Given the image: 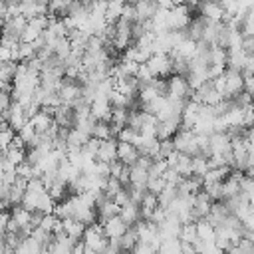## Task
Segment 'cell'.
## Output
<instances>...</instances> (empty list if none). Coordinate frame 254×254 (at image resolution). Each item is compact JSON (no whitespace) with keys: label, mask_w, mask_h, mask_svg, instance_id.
Instances as JSON below:
<instances>
[{"label":"cell","mask_w":254,"mask_h":254,"mask_svg":"<svg viewBox=\"0 0 254 254\" xmlns=\"http://www.w3.org/2000/svg\"><path fill=\"white\" fill-rule=\"evenodd\" d=\"M192 16H190V6L187 4H175L169 10L167 16V28L169 30H187V26L190 24Z\"/></svg>","instance_id":"obj_1"},{"label":"cell","mask_w":254,"mask_h":254,"mask_svg":"<svg viewBox=\"0 0 254 254\" xmlns=\"http://www.w3.org/2000/svg\"><path fill=\"white\" fill-rule=\"evenodd\" d=\"M127 228H129V224L117 214V216H111L109 220H105L103 222V234L107 236V238H121L125 232H127Z\"/></svg>","instance_id":"obj_10"},{"label":"cell","mask_w":254,"mask_h":254,"mask_svg":"<svg viewBox=\"0 0 254 254\" xmlns=\"http://www.w3.org/2000/svg\"><path fill=\"white\" fill-rule=\"evenodd\" d=\"M83 252H85V242H83V240H77L71 254H83Z\"/></svg>","instance_id":"obj_53"},{"label":"cell","mask_w":254,"mask_h":254,"mask_svg":"<svg viewBox=\"0 0 254 254\" xmlns=\"http://www.w3.org/2000/svg\"><path fill=\"white\" fill-rule=\"evenodd\" d=\"M147 67L151 69L153 77H169L173 75V58L171 54H153L147 60Z\"/></svg>","instance_id":"obj_2"},{"label":"cell","mask_w":254,"mask_h":254,"mask_svg":"<svg viewBox=\"0 0 254 254\" xmlns=\"http://www.w3.org/2000/svg\"><path fill=\"white\" fill-rule=\"evenodd\" d=\"M196 238L200 240H214L216 238V226H212L206 218L196 220Z\"/></svg>","instance_id":"obj_25"},{"label":"cell","mask_w":254,"mask_h":254,"mask_svg":"<svg viewBox=\"0 0 254 254\" xmlns=\"http://www.w3.org/2000/svg\"><path fill=\"white\" fill-rule=\"evenodd\" d=\"M99 145H101V139L97 137H89V141L81 147V153L89 159H97V151H99Z\"/></svg>","instance_id":"obj_39"},{"label":"cell","mask_w":254,"mask_h":254,"mask_svg":"<svg viewBox=\"0 0 254 254\" xmlns=\"http://www.w3.org/2000/svg\"><path fill=\"white\" fill-rule=\"evenodd\" d=\"M137 79H139V83L141 85H145V83H151L153 81V73H151V69L147 67V64H141L139 65V69H137V75H135Z\"/></svg>","instance_id":"obj_45"},{"label":"cell","mask_w":254,"mask_h":254,"mask_svg":"<svg viewBox=\"0 0 254 254\" xmlns=\"http://www.w3.org/2000/svg\"><path fill=\"white\" fill-rule=\"evenodd\" d=\"M173 52H175V54H179V56H183V58H187V60H192V58H194V54H196V40H192V38L185 36V38L177 44V48H175Z\"/></svg>","instance_id":"obj_23"},{"label":"cell","mask_w":254,"mask_h":254,"mask_svg":"<svg viewBox=\"0 0 254 254\" xmlns=\"http://www.w3.org/2000/svg\"><path fill=\"white\" fill-rule=\"evenodd\" d=\"M2 32H4V18H0V36H2Z\"/></svg>","instance_id":"obj_57"},{"label":"cell","mask_w":254,"mask_h":254,"mask_svg":"<svg viewBox=\"0 0 254 254\" xmlns=\"http://www.w3.org/2000/svg\"><path fill=\"white\" fill-rule=\"evenodd\" d=\"M153 56V52H151V48H147V46H141V44H131L125 52H123V58L125 60H133V62H137V64H147V60Z\"/></svg>","instance_id":"obj_13"},{"label":"cell","mask_w":254,"mask_h":254,"mask_svg":"<svg viewBox=\"0 0 254 254\" xmlns=\"http://www.w3.org/2000/svg\"><path fill=\"white\" fill-rule=\"evenodd\" d=\"M242 77H244V91H248V93L254 95V73L242 71Z\"/></svg>","instance_id":"obj_49"},{"label":"cell","mask_w":254,"mask_h":254,"mask_svg":"<svg viewBox=\"0 0 254 254\" xmlns=\"http://www.w3.org/2000/svg\"><path fill=\"white\" fill-rule=\"evenodd\" d=\"M173 169H175L183 179L190 177V175H192V157H190V155L181 153V155H179V161H177V165H175Z\"/></svg>","instance_id":"obj_28"},{"label":"cell","mask_w":254,"mask_h":254,"mask_svg":"<svg viewBox=\"0 0 254 254\" xmlns=\"http://www.w3.org/2000/svg\"><path fill=\"white\" fill-rule=\"evenodd\" d=\"M244 71L254 73V52H252V54H248V60H246V67H244Z\"/></svg>","instance_id":"obj_52"},{"label":"cell","mask_w":254,"mask_h":254,"mask_svg":"<svg viewBox=\"0 0 254 254\" xmlns=\"http://www.w3.org/2000/svg\"><path fill=\"white\" fill-rule=\"evenodd\" d=\"M202 189H204L202 177H196V175H190V177H187L179 183V192L181 194H196Z\"/></svg>","instance_id":"obj_18"},{"label":"cell","mask_w":254,"mask_h":254,"mask_svg":"<svg viewBox=\"0 0 254 254\" xmlns=\"http://www.w3.org/2000/svg\"><path fill=\"white\" fill-rule=\"evenodd\" d=\"M169 169L165 159H153V165L149 169V177H163V173Z\"/></svg>","instance_id":"obj_43"},{"label":"cell","mask_w":254,"mask_h":254,"mask_svg":"<svg viewBox=\"0 0 254 254\" xmlns=\"http://www.w3.org/2000/svg\"><path fill=\"white\" fill-rule=\"evenodd\" d=\"M139 149L133 145V143H127V141H117V159L125 165H135L137 159H139Z\"/></svg>","instance_id":"obj_12"},{"label":"cell","mask_w":254,"mask_h":254,"mask_svg":"<svg viewBox=\"0 0 254 254\" xmlns=\"http://www.w3.org/2000/svg\"><path fill=\"white\" fill-rule=\"evenodd\" d=\"M228 50L222 46H210V64H226Z\"/></svg>","instance_id":"obj_40"},{"label":"cell","mask_w":254,"mask_h":254,"mask_svg":"<svg viewBox=\"0 0 254 254\" xmlns=\"http://www.w3.org/2000/svg\"><path fill=\"white\" fill-rule=\"evenodd\" d=\"M14 137H16V131L6 123V125H2L0 127V153H4L10 145H12V141H14Z\"/></svg>","instance_id":"obj_31"},{"label":"cell","mask_w":254,"mask_h":254,"mask_svg":"<svg viewBox=\"0 0 254 254\" xmlns=\"http://www.w3.org/2000/svg\"><path fill=\"white\" fill-rule=\"evenodd\" d=\"M177 196H179V187H175V185H167V187L159 192V206L167 208Z\"/></svg>","instance_id":"obj_29"},{"label":"cell","mask_w":254,"mask_h":254,"mask_svg":"<svg viewBox=\"0 0 254 254\" xmlns=\"http://www.w3.org/2000/svg\"><path fill=\"white\" fill-rule=\"evenodd\" d=\"M54 206H56V200L50 196V192L46 190V192H42V196H40V200H38V212H42V214H52L54 212Z\"/></svg>","instance_id":"obj_36"},{"label":"cell","mask_w":254,"mask_h":254,"mask_svg":"<svg viewBox=\"0 0 254 254\" xmlns=\"http://www.w3.org/2000/svg\"><path fill=\"white\" fill-rule=\"evenodd\" d=\"M250 254H254V240H252V250H250Z\"/></svg>","instance_id":"obj_58"},{"label":"cell","mask_w":254,"mask_h":254,"mask_svg":"<svg viewBox=\"0 0 254 254\" xmlns=\"http://www.w3.org/2000/svg\"><path fill=\"white\" fill-rule=\"evenodd\" d=\"M210 206H212V198L206 194V190H198L192 198V220L196 222L198 218H206V214L210 212Z\"/></svg>","instance_id":"obj_8"},{"label":"cell","mask_w":254,"mask_h":254,"mask_svg":"<svg viewBox=\"0 0 254 254\" xmlns=\"http://www.w3.org/2000/svg\"><path fill=\"white\" fill-rule=\"evenodd\" d=\"M208 169H210V165H208V159H206L204 155H196V157H192V175H196V177H204Z\"/></svg>","instance_id":"obj_35"},{"label":"cell","mask_w":254,"mask_h":254,"mask_svg":"<svg viewBox=\"0 0 254 254\" xmlns=\"http://www.w3.org/2000/svg\"><path fill=\"white\" fill-rule=\"evenodd\" d=\"M12 103H14L12 93H8V91H0V115H2L4 111H8Z\"/></svg>","instance_id":"obj_48"},{"label":"cell","mask_w":254,"mask_h":254,"mask_svg":"<svg viewBox=\"0 0 254 254\" xmlns=\"http://www.w3.org/2000/svg\"><path fill=\"white\" fill-rule=\"evenodd\" d=\"M64 232H65L69 238H73V240H81V238H83V232H85V224H83L81 220L73 218V216L64 218Z\"/></svg>","instance_id":"obj_21"},{"label":"cell","mask_w":254,"mask_h":254,"mask_svg":"<svg viewBox=\"0 0 254 254\" xmlns=\"http://www.w3.org/2000/svg\"><path fill=\"white\" fill-rule=\"evenodd\" d=\"M169 97H175V99H185V101H189L190 97H192V89H190V85H189V79L185 77V75H177V73H173V75H169Z\"/></svg>","instance_id":"obj_3"},{"label":"cell","mask_w":254,"mask_h":254,"mask_svg":"<svg viewBox=\"0 0 254 254\" xmlns=\"http://www.w3.org/2000/svg\"><path fill=\"white\" fill-rule=\"evenodd\" d=\"M157 4H159V8H167V10H171L175 6L173 0H157Z\"/></svg>","instance_id":"obj_54"},{"label":"cell","mask_w":254,"mask_h":254,"mask_svg":"<svg viewBox=\"0 0 254 254\" xmlns=\"http://www.w3.org/2000/svg\"><path fill=\"white\" fill-rule=\"evenodd\" d=\"M119 216L129 224V226H135L143 216H141V204H137V202H129V204H125V206H121V210H119Z\"/></svg>","instance_id":"obj_19"},{"label":"cell","mask_w":254,"mask_h":254,"mask_svg":"<svg viewBox=\"0 0 254 254\" xmlns=\"http://www.w3.org/2000/svg\"><path fill=\"white\" fill-rule=\"evenodd\" d=\"M226 254H250V252L244 250V248H240L238 244H234V246H230V248L226 250Z\"/></svg>","instance_id":"obj_51"},{"label":"cell","mask_w":254,"mask_h":254,"mask_svg":"<svg viewBox=\"0 0 254 254\" xmlns=\"http://www.w3.org/2000/svg\"><path fill=\"white\" fill-rule=\"evenodd\" d=\"M204 28H206V20L202 18V16H196V18H192L190 20V24L187 26V36L189 38H192V40H196V42H200L202 40V32H204Z\"/></svg>","instance_id":"obj_24"},{"label":"cell","mask_w":254,"mask_h":254,"mask_svg":"<svg viewBox=\"0 0 254 254\" xmlns=\"http://www.w3.org/2000/svg\"><path fill=\"white\" fill-rule=\"evenodd\" d=\"M26 26H28V20L24 16H12V18L4 20V32L2 34H6V36H10V38L20 42V36L26 30Z\"/></svg>","instance_id":"obj_11"},{"label":"cell","mask_w":254,"mask_h":254,"mask_svg":"<svg viewBox=\"0 0 254 254\" xmlns=\"http://www.w3.org/2000/svg\"><path fill=\"white\" fill-rule=\"evenodd\" d=\"M181 254H198V252L194 250V246H192V244L183 242V246H181Z\"/></svg>","instance_id":"obj_50"},{"label":"cell","mask_w":254,"mask_h":254,"mask_svg":"<svg viewBox=\"0 0 254 254\" xmlns=\"http://www.w3.org/2000/svg\"><path fill=\"white\" fill-rule=\"evenodd\" d=\"M246 60H248V54H246L244 48H240V50H228L226 67H228V69H234V71H244Z\"/></svg>","instance_id":"obj_16"},{"label":"cell","mask_w":254,"mask_h":254,"mask_svg":"<svg viewBox=\"0 0 254 254\" xmlns=\"http://www.w3.org/2000/svg\"><path fill=\"white\" fill-rule=\"evenodd\" d=\"M125 4L127 2H123V0H107V8H105V20H107V24H115L123 16Z\"/></svg>","instance_id":"obj_22"},{"label":"cell","mask_w":254,"mask_h":254,"mask_svg":"<svg viewBox=\"0 0 254 254\" xmlns=\"http://www.w3.org/2000/svg\"><path fill=\"white\" fill-rule=\"evenodd\" d=\"M121 189H123V183H121L117 177H111V175H109V177H107V183H105L103 192H105L109 198H113V196H115V194H117Z\"/></svg>","instance_id":"obj_41"},{"label":"cell","mask_w":254,"mask_h":254,"mask_svg":"<svg viewBox=\"0 0 254 254\" xmlns=\"http://www.w3.org/2000/svg\"><path fill=\"white\" fill-rule=\"evenodd\" d=\"M10 216L18 222V226L20 228H24V226H30V220H32V210H28V208H24L22 204H16V206H12L10 208Z\"/></svg>","instance_id":"obj_26"},{"label":"cell","mask_w":254,"mask_h":254,"mask_svg":"<svg viewBox=\"0 0 254 254\" xmlns=\"http://www.w3.org/2000/svg\"><path fill=\"white\" fill-rule=\"evenodd\" d=\"M36 135H38V131H36V127L32 125V121H28L22 129H18V137L26 143V147H32V143H34Z\"/></svg>","instance_id":"obj_33"},{"label":"cell","mask_w":254,"mask_h":254,"mask_svg":"<svg viewBox=\"0 0 254 254\" xmlns=\"http://www.w3.org/2000/svg\"><path fill=\"white\" fill-rule=\"evenodd\" d=\"M30 121H32V125L36 127L38 133H44V131H48V129L52 127V123H54V113H52L50 109H40Z\"/></svg>","instance_id":"obj_20"},{"label":"cell","mask_w":254,"mask_h":254,"mask_svg":"<svg viewBox=\"0 0 254 254\" xmlns=\"http://www.w3.org/2000/svg\"><path fill=\"white\" fill-rule=\"evenodd\" d=\"M2 165H4V153H0V175H2Z\"/></svg>","instance_id":"obj_55"},{"label":"cell","mask_w":254,"mask_h":254,"mask_svg":"<svg viewBox=\"0 0 254 254\" xmlns=\"http://www.w3.org/2000/svg\"><path fill=\"white\" fill-rule=\"evenodd\" d=\"M58 220H62V218H58L54 212H52V214H44V216H42V222H40V228H44L46 232H52V234H54V228H56Z\"/></svg>","instance_id":"obj_44"},{"label":"cell","mask_w":254,"mask_h":254,"mask_svg":"<svg viewBox=\"0 0 254 254\" xmlns=\"http://www.w3.org/2000/svg\"><path fill=\"white\" fill-rule=\"evenodd\" d=\"M2 119H4V121H6V123H8L16 133H18V129H22V127L30 121V119H28V115H26V109H24L20 103H16V101L10 105V109H8V111H4V113H2Z\"/></svg>","instance_id":"obj_6"},{"label":"cell","mask_w":254,"mask_h":254,"mask_svg":"<svg viewBox=\"0 0 254 254\" xmlns=\"http://www.w3.org/2000/svg\"><path fill=\"white\" fill-rule=\"evenodd\" d=\"M133 6H135V22H147L159 10L157 0H135Z\"/></svg>","instance_id":"obj_9"},{"label":"cell","mask_w":254,"mask_h":254,"mask_svg":"<svg viewBox=\"0 0 254 254\" xmlns=\"http://www.w3.org/2000/svg\"><path fill=\"white\" fill-rule=\"evenodd\" d=\"M137 242H139V234H137V228H135V226H129L127 232L119 238V246H121V250H125V252H131Z\"/></svg>","instance_id":"obj_27"},{"label":"cell","mask_w":254,"mask_h":254,"mask_svg":"<svg viewBox=\"0 0 254 254\" xmlns=\"http://www.w3.org/2000/svg\"><path fill=\"white\" fill-rule=\"evenodd\" d=\"M198 12L206 22H224L226 20V12L218 4V0H200Z\"/></svg>","instance_id":"obj_5"},{"label":"cell","mask_w":254,"mask_h":254,"mask_svg":"<svg viewBox=\"0 0 254 254\" xmlns=\"http://www.w3.org/2000/svg\"><path fill=\"white\" fill-rule=\"evenodd\" d=\"M181 238H165L159 246V254H181Z\"/></svg>","instance_id":"obj_30"},{"label":"cell","mask_w":254,"mask_h":254,"mask_svg":"<svg viewBox=\"0 0 254 254\" xmlns=\"http://www.w3.org/2000/svg\"><path fill=\"white\" fill-rule=\"evenodd\" d=\"M117 159V139H103L97 151V161H105V163H113Z\"/></svg>","instance_id":"obj_15"},{"label":"cell","mask_w":254,"mask_h":254,"mask_svg":"<svg viewBox=\"0 0 254 254\" xmlns=\"http://www.w3.org/2000/svg\"><path fill=\"white\" fill-rule=\"evenodd\" d=\"M181 242H189L192 244L196 240V222H185L183 228H181V234H179Z\"/></svg>","instance_id":"obj_37"},{"label":"cell","mask_w":254,"mask_h":254,"mask_svg":"<svg viewBox=\"0 0 254 254\" xmlns=\"http://www.w3.org/2000/svg\"><path fill=\"white\" fill-rule=\"evenodd\" d=\"M91 137H97V139H111L113 133H111V121H97L95 123V129H93V135ZM115 139V137H113Z\"/></svg>","instance_id":"obj_34"},{"label":"cell","mask_w":254,"mask_h":254,"mask_svg":"<svg viewBox=\"0 0 254 254\" xmlns=\"http://www.w3.org/2000/svg\"><path fill=\"white\" fill-rule=\"evenodd\" d=\"M240 32H242L244 38L254 36V12H252V10H248L246 16L242 18V22H240Z\"/></svg>","instance_id":"obj_38"},{"label":"cell","mask_w":254,"mask_h":254,"mask_svg":"<svg viewBox=\"0 0 254 254\" xmlns=\"http://www.w3.org/2000/svg\"><path fill=\"white\" fill-rule=\"evenodd\" d=\"M91 115L97 119V121H111V111H113V105L109 101L107 95H95V99L91 101Z\"/></svg>","instance_id":"obj_7"},{"label":"cell","mask_w":254,"mask_h":254,"mask_svg":"<svg viewBox=\"0 0 254 254\" xmlns=\"http://www.w3.org/2000/svg\"><path fill=\"white\" fill-rule=\"evenodd\" d=\"M4 159L10 161L12 165H20V163L26 161V149H18V147H12V145H10V147L4 151Z\"/></svg>","instance_id":"obj_32"},{"label":"cell","mask_w":254,"mask_h":254,"mask_svg":"<svg viewBox=\"0 0 254 254\" xmlns=\"http://www.w3.org/2000/svg\"><path fill=\"white\" fill-rule=\"evenodd\" d=\"M83 254H97V252H95V250H91V248H87V246H85V252H83Z\"/></svg>","instance_id":"obj_56"},{"label":"cell","mask_w":254,"mask_h":254,"mask_svg":"<svg viewBox=\"0 0 254 254\" xmlns=\"http://www.w3.org/2000/svg\"><path fill=\"white\" fill-rule=\"evenodd\" d=\"M147 181H149V171L147 169H143L139 165L129 167V187L147 190Z\"/></svg>","instance_id":"obj_14"},{"label":"cell","mask_w":254,"mask_h":254,"mask_svg":"<svg viewBox=\"0 0 254 254\" xmlns=\"http://www.w3.org/2000/svg\"><path fill=\"white\" fill-rule=\"evenodd\" d=\"M137 133L139 131H135L133 127H123L121 131H119V135H117V141H127V143H133L135 141V137H137Z\"/></svg>","instance_id":"obj_47"},{"label":"cell","mask_w":254,"mask_h":254,"mask_svg":"<svg viewBox=\"0 0 254 254\" xmlns=\"http://www.w3.org/2000/svg\"><path fill=\"white\" fill-rule=\"evenodd\" d=\"M165 187H167V181H165L163 177H149V181H147V190L155 192L157 196H159V192H161Z\"/></svg>","instance_id":"obj_42"},{"label":"cell","mask_w":254,"mask_h":254,"mask_svg":"<svg viewBox=\"0 0 254 254\" xmlns=\"http://www.w3.org/2000/svg\"><path fill=\"white\" fill-rule=\"evenodd\" d=\"M244 91V77H242V71H234V69H228L224 71V89H222V97H234L236 93Z\"/></svg>","instance_id":"obj_4"},{"label":"cell","mask_w":254,"mask_h":254,"mask_svg":"<svg viewBox=\"0 0 254 254\" xmlns=\"http://www.w3.org/2000/svg\"><path fill=\"white\" fill-rule=\"evenodd\" d=\"M91 135H87L85 131H81L79 127H71L67 129V135H65V143H67V149H81L87 141H89ZM65 149V151H67Z\"/></svg>","instance_id":"obj_17"},{"label":"cell","mask_w":254,"mask_h":254,"mask_svg":"<svg viewBox=\"0 0 254 254\" xmlns=\"http://www.w3.org/2000/svg\"><path fill=\"white\" fill-rule=\"evenodd\" d=\"M131 254H159L157 252V248L153 246V244H149V242H137L135 244V248L131 250Z\"/></svg>","instance_id":"obj_46"}]
</instances>
